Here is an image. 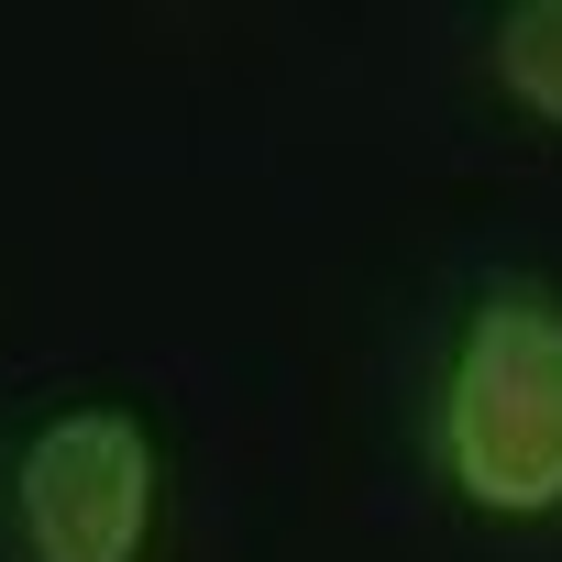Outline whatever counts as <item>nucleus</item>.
I'll use <instances>...</instances> for the list:
<instances>
[{
	"instance_id": "1",
	"label": "nucleus",
	"mask_w": 562,
	"mask_h": 562,
	"mask_svg": "<svg viewBox=\"0 0 562 562\" xmlns=\"http://www.w3.org/2000/svg\"><path fill=\"white\" fill-rule=\"evenodd\" d=\"M441 463L496 518L562 507V299L529 288V276H496L452 342Z\"/></svg>"
},
{
	"instance_id": "2",
	"label": "nucleus",
	"mask_w": 562,
	"mask_h": 562,
	"mask_svg": "<svg viewBox=\"0 0 562 562\" xmlns=\"http://www.w3.org/2000/svg\"><path fill=\"white\" fill-rule=\"evenodd\" d=\"M12 507H23L34 562H133L144 518H155V452L122 408H78L23 441Z\"/></svg>"
},
{
	"instance_id": "3",
	"label": "nucleus",
	"mask_w": 562,
	"mask_h": 562,
	"mask_svg": "<svg viewBox=\"0 0 562 562\" xmlns=\"http://www.w3.org/2000/svg\"><path fill=\"white\" fill-rule=\"evenodd\" d=\"M496 78L540 122H562V0H518V12L496 23Z\"/></svg>"
}]
</instances>
